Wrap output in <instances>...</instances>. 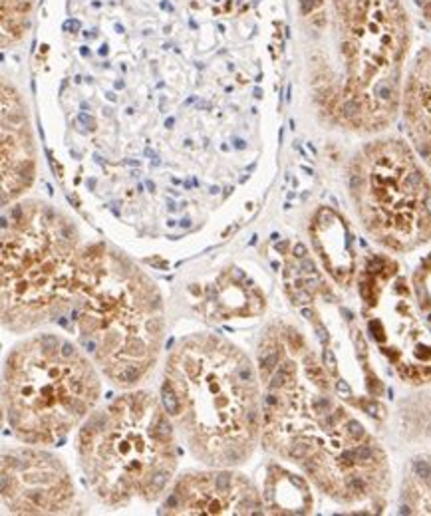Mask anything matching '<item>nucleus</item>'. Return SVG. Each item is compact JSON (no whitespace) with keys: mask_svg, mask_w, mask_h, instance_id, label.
I'll use <instances>...</instances> for the list:
<instances>
[{"mask_svg":"<svg viewBox=\"0 0 431 516\" xmlns=\"http://www.w3.org/2000/svg\"><path fill=\"white\" fill-rule=\"evenodd\" d=\"M263 445L298 465L342 506L383 502L391 487L387 455L334 395L316 353L298 329L272 324L259 348Z\"/></svg>","mask_w":431,"mask_h":516,"instance_id":"1","label":"nucleus"},{"mask_svg":"<svg viewBox=\"0 0 431 516\" xmlns=\"http://www.w3.org/2000/svg\"><path fill=\"white\" fill-rule=\"evenodd\" d=\"M314 105L336 129L376 135L400 114L411 24L402 0H328L302 16Z\"/></svg>","mask_w":431,"mask_h":516,"instance_id":"2","label":"nucleus"},{"mask_svg":"<svg viewBox=\"0 0 431 516\" xmlns=\"http://www.w3.org/2000/svg\"><path fill=\"white\" fill-rule=\"evenodd\" d=\"M161 401L195 459L235 469L263 439L259 370L235 344L191 334L167 357Z\"/></svg>","mask_w":431,"mask_h":516,"instance_id":"3","label":"nucleus"},{"mask_svg":"<svg viewBox=\"0 0 431 516\" xmlns=\"http://www.w3.org/2000/svg\"><path fill=\"white\" fill-rule=\"evenodd\" d=\"M70 312L82 350L114 385L147 379L163 348L165 306L133 260L103 242L84 246Z\"/></svg>","mask_w":431,"mask_h":516,"instance_id":"4","label":"nucleus"},{"mask_svg":"<svg viewBox=\"0 0 431 516\" xmlns=\"http://www.w3.org/2000/svg\"><path fill=\"white\" fill-rule=\"evenodd\" d=\"M76 451L88 487L107 506L155 502L175 481V423L161 397L127 389L82 423Z\"/></svg>","mask_w":431,"mask_h":516,"instance_id":"5","label":"nucleus"},{"mask_svg":"<svg viewBox=\"0 0 431 516\" xmlns=\"http://www.w3.org/2000/svg\"><path fill=\"white\" fill-rule=\"evenodd\" d=\"M4 209L2 324L24 334L70 310L84 248L72 218L44 201Z\"/></svg>","mask_w":431,"mask_h":516,"instance_id":"6","label":"nucleus"},{"mask_svg":"<svg viewBox=\"0 0 431 516\" xmlns=\"http://www.w3.org/2000/svg\"><path fill=\"white\" fill-rule=\"evenodd\" d=\"M101 395L92 357L58 334H36L8 353L2 377L4 421L26 445H56L82 427Z\"/></svg>","mask_w":431,"mask_h":516,"instance_id":"7","label":"nucleus"},{"mask_svg":"<svg viewBox=\"0 0 431 516\" xmlns=\"http://www.w3.org/2000/svg\"><path fill=\"white\" fill-rule=\"evenodd\" d=\"M409 141L376 137L348 165V195L360 225L389 252L431 240V179Z\"/></svg>","mask_w":431,"mask_h":516,"instance_id":"8","label":"nucleus"},{"mask_svg":"<svg viewBox=\"0 0 431 516\" xmlns=\"http://www.w3.org/2000/svg\"><path fill=\"white\" fill-rule=\"evenodd\" d=\"M76 498L68 467L40 445L2 455V504L10 514H62Z\"/></svg>","mask_w":431,"mask_h":516,"instance_id":"9","label":"nucleus"},{"mask_svg":"<svg viewBox=\"0 0 431 516\" xmlns=\"http://www.w3.org/2000/svg\"><path fill=\"white\" fill-rule=\"evenodd\" d=\"M263 512V493L253 481L229 467L181 474L169 487L161 504V514L253 516Z\"/></svg>","mask_w":431,"mask_h":516,"instance_id":"10","label":"nucleus"},{"mask_svg":"<svg viewBox=\"0 0 431 516\" xmlns=\"http://www.w3.org/2000/svg\"><path fill=\"white\" fill-rule=\"evenodd\" d=\"M2 207L20 201L36 179V141L22 94L2 82Z\"/></svg>","mask_w":431,"mask_h":516,"instance_id":"11","label":"nucleus"},{"mask_svg":"<svg viewBox=\"0 0 431 516\" xmlns=\"http://www.w3.org/2000/svg\"><path fill=\"white\" fill-rule=\"evenodd\" d=\"M400 112L409 145L431 167V46L421 48L407 70Z\"/></svg>","mask_w":431,"mask_h":516,"instance_id":"12","label":"nucleus"},{"mask_svg":"<svg viewBox=\"0 0 431 516\" xmlns=\"http://www.w3.org/2000/svg\"><path fill=\"white\" fill-rule=\"evenodd\" d=\"M264 512L272 514H300L312 506L310 491L302 478L282 467L272 465L266 472L263 489Z\"/></svg>","mask_w":431,"mask_h":516,"instance_id":"13","label":"nucleus"},{"mask_svg":"<svg viewBox=\"0 0 431 516\" xmlns=\"http://www.w3.org/2000/svg\"><path fill=\"white\" fill-rule=\"evenodd\" d=\"M402 508L409 514H431V459L411 461L402 489Z\"/></svg>","mask_w":431,"mask_h":516,"instance_id":"14","label":"nucleus"},{"mask_svg":"<svg viewBox=\"0 0 431 516\" xmlns=\"http://www.w3.org/2000/svg\"><path fill=\"white\" fill-rule=\"evenodd\" d=\"M32 12L34 0H2V46H16L24 40Z\"/></svg>","mask_w":431,"mask_h":516,"instance_id":"15","label":"nucleus"},{"mask_svg":"<svg viewBox=\"0 0 431 516\" xmlns=\"http://www.w3.org/2000/svg\"><path fill=\"white\" fill-rule=\"evenodd\" d=\"M411 2L419 10V14L431 24V0H411Z\"/></svg>","mask_w":431,"mask_h":516,"instance_id":"16","label":"nucleus"}]
</instances>
